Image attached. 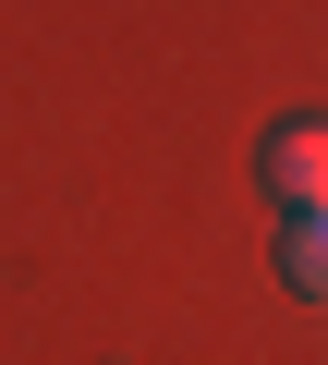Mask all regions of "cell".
I'll return each instance as SVG.
<instances>
[{"instance_id":"6da1fadb","label":"cell","mask_w":328,"mask_h":365,"mask_svg":"<svg viewBox=\"0 0 328 365\" xmlns=\"http://www.w3.org/2000/svg\"><path fill=\"white\" fill-rule=\"evenodd\" d=\"M255 170L280 182L292 207H328V122H280V134L255 146Z\"/></svg>"},{"instance_id":"7a4b0ae2","label":"cell","mask_w":328,"mask_h":365,"mask_svg":"<svg viewBox=\"0 0 328 365\" xmlns=\"http://www.w3.org/2000/svg\"><path fill=\"white\" fill-rule=\"evenodd\" d=\"M280 280L304 304H328V207H292V244H280Z\"/></svg>"}]
</instances>
